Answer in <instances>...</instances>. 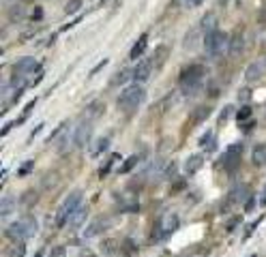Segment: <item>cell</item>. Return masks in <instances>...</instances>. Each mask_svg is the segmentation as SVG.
Instances as JSON below:
<instances>
[{
	"label": "cell",
	"mask_w": 266,
	"mask_h": 257,
	"mask_svg": "<svg viewBox=\"0 0 266 257\" xmlns=\"http://www.w3.org/2000/svg\"><path fill=\"white\" fill-rule=\"evenodd\" d=\"M206 69L202 64H189L187 69L180 71V84H182V93L187 97L196 95L198 90L202 88V81H204Z\"/></svg>",
	"instance_id": "6da1fadb"
},
{
	"label": "cell",
	"mask_w": 266,
	"mask_h": 257,
	"mask_svg": "<svg viewBox=\"0 0 266 257\" xmlns=\"http://www.w3.org/2000/svg\"><path fill=\"white\" fill-rule=\"evenodd\" d=\"M146 97V90L142 84H131L127 86L121 95H118L116 99V105L123 109V112H133V109H137L142 105V101Z\"/></svg>",
	"instance_id": "7a4b0ae2"
},
{
	"label": "cell",
	"mask_w": 266,
	"mask_h": 257,
	"mask_svg": "<svg viewBox=\"0 0 266 257\" xmlns=\"http://www.w3.org/2000/svg\"><path fill=\"white\" fill-rule=\"evenodd\" d=\"M82 197H84L82 195V191H73L71 195L60 204L58 212H56V225L58 227H65L71 221V217L82 208Z\"/></svg>",
	"instance_id": "3957f363"
},
{
	"label": "cell",
	"mask_w": 266,
	"mask_h": 257,
	"mask_svg": "<svg viewBox=\"0 0 266 257\" xmlns=\"http://www.w3.org/2000/svg\"><path fill=\"white\" fill-rule=\"evenodd\" d=\"M36 221L32 217H24L20 219V221H15L13 225H9L7 227V236L11 238V240H17V242H24V240H28V238H32L36 234Z\"/></svg>",
	"instance_id": "277c9868"
},
{
	"label": "cell",
	"mask_w": 266,
	"mask_h": 257,
	"mask_svg": "<svg viewBox=\"0 0 266 257\" xmlns=\"http://www.w3.org/2000/svg\"><path fill=\"white\" fill-rule=\"evenodd\" d=\"M204 50L210 56H219L225 50H230V43H227V34L223 30H215L210 34H204Z\"/></svg>",
	"instance_id": "5b68a950"
},
{
	"label": "cell",
	"mask_w": 266,
	"mask_h": 257,
	"mask_svg": "<svg viewBox=\"0 0 266 257\" xmlns=\"http://www.w3.org/2000/svg\"><path fill=\"white\" fill-rule=\"evenodd\" d=\"M241 157H243V146L232 144V146H227V150L221 154V161L219 163H223V167H227V169H234L236 165L241 163Z\"/></svg>",
	"instance_id": "8992f818"
},
{
	"label": "cell",
	"mask_w": 266,
	"mask_h": 257,
	"mask_svg": "<svg viewBox=\"0 0 266 257\" xmlns=\"http://www.w3.org/2000/svg\"><path fill=\"white\" fill-rule=\"evenodd\" d=\"M90 135H93V122L82 118V122L78 124L75 131H73V144L80 146V148H84V146L88 144V140H90Z\"/></svg>",
	"instance_id": "52a82bcc"
},
{
	"label": "cell",
	"mask_w": 266,
	"mask_h": 257,
	"mask_svg": "<svg viewBox=\"0 0 266 257\" xmlns=\"http://www.w3.org/2000/svg\"><path fill=\"white\" fill-rule=\"evenodd\" d=\"M34 71H39V62H36L34 58H30V56L20 58L15 62V67H13L15 75H32Z\"/></svg>",
	"instance_id": "ba28073f"
},
{
	"label": "cell",
	"mask_w": 266,
	"mask_h": 257,
	"mask_svg": "<svg viewBox=\"0 0 266 257\" xmlns=\"http://www.w3.org/2000/svg\"><path fill=\"white\" fill-rule=\"evenodd\" d=\"M105 109H107V105H105V101H90V103L84 107V112H82V114H84V120H90V122H93V120H97V118H101V116H103L105 114Z\"/></svg>",
	"instance_id": "9c48e42d"
},
{
	"label": "cell",
	"mask_w": 266,
	"mask_h": 257,
	"mask_svg": "<svg viewBox=\"0 0 266 257\" xmlns=\"http://www.w3.org/2000/svg\"><path fill=\"white\" fill-rule=\"evenodd\" d=\"M176 227H178V217L176 215H168L163 221L159 223L157 227V240H163V238H168L172 232H176Z\"/></svg>",
	"instance_id": "30bf717a"
},
{
	"label": "cell",
	"mask_w": 266,
	"mask_h": 257,
	"mask_svg": "<svg viewBox=\"0 0 266 257\" xmlns=\"http://www.w3.org/2000/svg\"><path fill=\"white\" fill-rule=\"evenodd\" d=\"M150 73H153V64H150V60H142V62H137V64H135V69H133V81H135V84H144V81H148Z\"/></svg>",
	"instance_id": "8fae6325"
},
{
	"label": "cell",
	"mask_w": 266,
	"mask_h": 257,
	"mask_svg": "<svg viewBox=\"0 0 266 257\" xmlns=\"http://www.w3.org/2000/svg\"><path fill=\"white\" fill-rule=\"evenodd\" d=\"M264 71H266V67L262 62H251L249 67H247V71H245V79L249 81H258V79H262L264 77Z\"/></svg>",
	"instance_id": "7c38bea8"
},
{
	"label": "cell",
	"mask_w": 266,
	"mask_h": 257,
	"mask_svg": "<svg viewBox=\"0 0 266 257\" xmlns=\"http://www.w3.org/2000/svg\"><path fill=\"white\" fill-rule=\"evenodd\" d=\"M200 30H202V34H210V32L219 30L217 28V15L215 13H206L204 17H202V22H200Z\"/></svg>",
	"instance_id": "4fadbf2b"
},
{
	"label": "cell",
	"mask_w": 266,
	"mask_h": 257,
	"mask_svg": "<svg viewBox=\"0 0 266 257\" xmlns=\"http://www.w3.org/2000/svg\"><path fill=\"white\" fill-rule=\"evenodd\" d=\"M202 165H204V157H202V154H191V157L185 161V172H187V176H194L196 172H200Z\"/></svg>",
	"instance_id": "5bb4252c"
},
{
	"label": "cell",
	"mask_w": 266,
	"mask_h": 257,
	"mask_svg": "<svg viewBox=\"0 0 266 257\" xmlns=\"http://www.w3.org/2000/svg\"><path fill=\"white\" fill-rule=\"evenodd\" d=\"M107 227H109V221H107V219H97L95 223H90V225L86 227L84 236H86V238H93V236H97V234H101V232H105Z\"/></svg>",
	"instance_id": "9a60e30c"
},
{
	"label": "cell",
	"mask_w": 266,
	"mask_h": 257,
	"mask_svg": "<svg viewBox=\"0 0 266 257\" xmlns=\"http://www.w3.org/2000/svg\"><path fill=\"white\" fill-rule=\"evenodd\" d=\"M170 56V45H166V43H163V45H159V48L157 50H155V54H153V60L150 62H155V67H163V62H166V58Z\"/></svg>",
	"instance_id": "2e32d148"
},
{
	"label": "cell",
	"mask_w": 266,
	"mask_h": 257,
	"mask_svg": "<svg viewBox=\"0 0 266 257\" xmlns=\"http://www.w3.org/2000/svg\"><path fill=\"white\" fill-rule=\"evenodd\" d=\"M251 161L255 167H262V165H266V144H258L251 152Z\"/></svg>",
	"instance_id": "e0dca14e"
},
{
	"label": "cell",
	"mask_w": 266,
	"mask_h": 257,
	"mask_svg": "<svg viewBox=\"0 0 266 257\" xmlns=\"http://www.w3.org/2000/svg\"><path fill=\"white\" fill-rule=\"evenodd\" d=\"M146 43H148V34H142L140 39L135 41V45L131 48V52H129V58H131V60H135V58L142 56L144 50H146Z\"/></svg>",
	"instance_id": "ac0fdd59"
},
{
	"label": "cell",
	"mask_w": 266,
	"mask_h": 257,
	"mask_svg": "<svg viewBox=\"0 0 266 257\" xmlns=\"http://www.w3.org/2000/svg\"><path fill=\"white\" fill-rule=\"evenodd\" d=\"M86 215H88V212H86V208H80L78 212L71 217V221L67 223V227L73 229V232H75V229H80L82 225H84V221H86Z\"/></svg>",
	"instance_id": "d6986e66"
},
{
	"label": "cell",
	"mask_w": 266,
	"mask_h": 257,
	"mask_svg": "<svg viewBox=\"0 0 266 257\" xmlns=\"http://www.w3.org/2000/svg\"><path fill=\"white\" fill-rule=\"evenodd\" d=\"M129 77L133 79V71L131 69H121L116 73V75L112 77V86H123V84H127L129 81Z\"/></svg>",
	"instance_id": "ffe728a7"
},
{
	"label": "cell",
	"mask_w": 266,
	"mask_h": 257,
	"mask_svg": "<svg viewBox=\"0 0 266 257\" xmlns=\"http://www.w3.org/2000/svg\"><path fill=\"white\" fill-rule=\"evenodd\" d=\"M107 146H109V140H107V137H99V140L93 144V150H90V157H99L101 152H105V150H107Z\"/></svg>",
	"instance_id": "44dd1931"
},
{
	"label": "cell",
	"mask_w": 266,
	"mask_h": 257,
	"mask_svg": "<svg viewBox=\"0 0 266 257\" xmlns=\"http://www.w3.org/2000/svg\"><path fill=\"white\" fill-rule=\"evenodd\" d=\"M200 146H202V148H204V150H215V133L213 131H206L204 135H202L200 137Z\"/></svg>",
	"instance_id": "7402d4cb"
},
{
	"label": "cell",
	"mask_w": 266,
	"mask_h": 257,
	"mask_svg": "<svg viewBox=\"0 0 266 257\" xmlns=\"http://www.w3.org/2000/svg\"><path fill=\"white\" fill-rule=\"evenodd\" d=\"M9 17H11L13 22H22L24 17H26L24 7L22 5H11V7H9Z\"/></svg>",
	"instance_id": "603a6c76"
},
{
	"label": "cell",
	"mask_w": 266,
	"mask_h": 257,
	"mask_svg": "<svg viewBox=\"0 0 266 257\" xmlns=\"http://www.w3.org/2000/svg\"><path fill=\"white\" fill-rule=\"evenodd\" d=\"M26 255V246L24 242H15L11 249H9V257H24Z\"/></svg>",
	"instance_id": "cb8c5ba5"
},
{
	"label": "cell",
	"mask_w": 266,
	"mask_h": 257,
	"mask_svg": "<svg viewBox=\"0 0 266 257\" xmlns=\"http://www.w3.org/2000/svg\"><path fill=\"white\" fill-rule=\"evenodd\" d=\"M80 9H82V0H69V3L65 5V13L67 15H75Z\"/></svg>",
	"instance_id": "d4e9b609"
},
{
	"label": "cell",
	"mask_w": 266,
	"mask_h": 257,
	"mask_svg": "<svg viewBox=\"0 0 266 257\" xmlns=\"http://www.w3.org/2000/svg\"><path fill=\"white\" fill-rule=\"evenodd\" d=\"M243 36L241 34H234V39H232V43H230V52L232 54H238V52H243Z\"/></svg>",
	"instance_id": "484cf974"
},
{
	"label": "cell",
	"mask_w": 266,
	"mask_h": 257,
	"mask_svg": "<svg viewBox=\"0 0 266 257\" xmlns=\"http://www.w3.org/2000/svg\"><path fill=\"white\" fill-rule=\"evenodd\" d=\"M208 112H210V107H198V109H196V116H194V122L206 120V118H208Z\"/></svg>",
	"instance_id": "4316f807"
},
{
	"label": "cell",
	"mask_w": 266,
	"mask_h": 257,
	"mask_svg": "<svg viewBox=\"0 0 266 257\" xmlns=\"http://www.w3.org/2000/svg\"><path fill=\"white\" fill-rule=\"evenodd\" d=\"M135 165H137V157L133 154V157H129V159L125 161V165H123V167L118 169V172H121V174H127V172H131V169L135 167Z\"/></svg>",
	"instance_id": "83f0119b"
},
{
	"label": "cell",
	"mask_w": 266,
	"mask_h": 257,
	"mask_svg": "<svg viewBox=\"0 0 266 257\" xmlns=\"http://www.w3.org/2000/svg\"><path fill=\"white\" fill-rule=\"evenodd\" d=\"M247 195V189L245 187H236L232 193H230V201H241V197Z\"/></svg>",
	"instance_id": "f1b7e54d"
},
{
	"label": "cell",
	"mask_w": 266,
	"mask_h": 257,
	"mask_svg": "<svg viewBox=\"0 0 266 257\" xmlns=\"http://www.w3.org/2000/svg\"><path fill=\"white\" fill-rule=\"evenodd\" d=\"M251 116V107L249 105H245V107H241L238 109V114H236V120L238 122H243V120H247V118Z\"/></svg>",
	"instance_id": "f546056e"
},
{
	"label": "cell",
	"mask_w": 266,
	"mask_h": 257,
	"mask_svg": "<svg viewBox=\"0 0 266 257\" xmlns=\"http://www.w3.org/2000/svg\"><path fill=\"white\" fill-rule=\"evenodd\" d=\"M196 36H198V30H191V32L185 36V50L196 48Z\"/></svg>",
	"instance_id": "4dcf8cb0"
},
{
	"label": "cell",
	"mask_w": 266,
	"mask_h": 257,
	"mask_svg": "<svg viewBox=\"0 0 266 257\" xmlns=\"http://www.w3.org/2000/svg\"><path fill=\"white\" fill-rule=\"evenodd\" d=\"M234 112V107L232 105H225L223 107V112L219 114V124H223V122H227V118H230V114Z\"/></svg>",
	"instance_id": "1f68e13d"
},
{
	"label": "cell",
	"mask_w": 266,
	"mask_h": 257,
	"mask_svg": "<svg viewBox=\"0 0 266 257\" xmlns=\"http://www.w3.org/2000/svg\"><path fill=\"white\" fill-rule=\"evenodd\" d=\"M11 208H13L11 197H5V199H3V210H0V212H3V219H5V217H9V212H11Z\"/></svg>",
	"instance_id": "d6a6232c"
},
{
	"label": "cell",
	"mask_w": 266,
	"mask_h": 257,
	"mask_svg": "<svg viewBox=\"0 0 266 257\" xmlns=\"http://www.w3.org/2000/svg\"><path fill=\"white\" fill-rule=\"evenodd\" d=\"M67 128H69V124H67ZM67 144H69V133L62 131V140L56 142V148H58V150H65V148H67Z\"/></svg>",
	"instance_id": "836d02e7"
},
{
	"label": "cell",
	"mask_w": 266,
	"mask_h": 257,
	"mask_svg": "<svg viewBox=\"0 0 266 257\" xmlns=\"http://www.w3.org/2000/svg\"><path fill=\"white\" fill-rule=\"evenodd\" d=\"M249 97H251V90L249 88H241V90H238V101H243V103H245V101H249Z\"/></svg>",
	"instance_id": "e575fe53"
},
{
	"label": "cell",
	"mask_w": 266,
	"mask_h": 257,
	"mask_svg": "<svg viewBox=\"0 0 266 257\" xmlns=\"http://www.w3.org/2000/svg\"><path fill=\"white\" fill-rule=\"evenodd\" d=\"M50 257H67V249L65 246H56V249L50 253Z\"/></svg>",
	"instance_id": "d590c367"
},
{
	"label": "cell",
	"mask_w": 266,
	"mask_h": 257,
	"mask_svg": "<svg viewBox=\"0 0 266 257\" xmlns=\"http://www.w3.org/2000/svg\"><path fill=\"white\" fill-rule=\"evenodd\" d=\"M107 62H109V60H107V58H103V60H101V62L97 64V67H95L93 71H90V75H95V73H99L101 69H103V67H105V64H107Z\"/></svg>",
	"instance_id": "8d00e7d4"
},
{
	"label": "cell",
	"mask_w": 266,
	"mask_h": 257,
	"mask_svg": "<svg viewBox=\"0 0 266 257\" xmlns=\"http://www.w3.org/2000/svg\"><path fill=\"white\" fill-rule=\"evenodd\" d=\"M32 165H34L32 161H26V163H24V167L20 169V174H22V176H24V174H28V172L32 169Z\"/></svg>",
	"instance_id": "74e56055"
},
{
	"label": "cell",
	"mask_w": 266,
	"mask_h": 257,
	"mask_svg": "<svg viewBox=\"0 0 266 257\" xmlns=\"http://www.w3.org/2000/svg\"><path fill=\"white\" fill-rule=\"evenodd\" d=\"M41 128H43V124H39V126H36V128H34V131L30 133V137H28V142H32V140H34V137H36V133H39V131H41Z\"/></svg>",
	"instance_id": "f35d334b"
},
{
	"label": "cell",
	"mask_w": 266,
	"mask_h": 257,
	"mask_svg": "<svg viewBox=\"0 0 266 257\" xmlns=\"http://www.w3.org/2000/svg\"><path fill=\"white\" fill-rule=\"evenodd\" d=\"M202 3H204V0H187V5H189V7H200Z\"/></svg>",
	"instance_id": "ab89813d"
},
{
	"label": "cell",
	"mask_w": 266,
	"mask_h": 257,
	"mask_svg": "<svg viewBox=\"0 0 266 257\" xmlns=\"http://www.w3.org/2000/svg\"><path fill=\"white\" fill-rule=\"evenodd\" d=\"M255 197H251V201H247V206H245V210H253V206H255V201H253Z\"/></svg>",
	"instance_id": "60d3db41"
},
{
	"label": "cell",
	"mask_w": 266,
	"mask_h": 257,
	"mask_svg": "<svg viewBox=\"0 0 266 257\" xmlns=\"http://www.w3.org/2000/svg\"><path fill=\"white\" fill-rule=\"evenodd\" d=\"M260 201H262V204H266V187H264V193H262V199Z\"/></svg>",
	"instance_id": "b9f144b4"
},
{
	"label": "cell",
	"mask_w": 266,
	"mask_h": 257,
	"mask_svg": "<svg viewBox=\"0 0 266 257\" xmlns=\"http://www.w3.org/2000/svg\"><path fill=\"white\" fill-rule=\"evenodd\" d=\"M24 3H32V0H24Z\"/></svg>",
	"instance_id": "7bdbcfd3"
},
{
	"label": "cell",
	"mask_w": 266,
	"mask_h": 257,
	"mask_svg": "<svg viewBox=\"0 0 266 257\" xmlns=\"http://www.w3.org/2000/svg\"><path fill=\"white\" fill-rule=\"evenodd\" d=\"M36 257H41V255H36Z\"/></svg>",
	"instance_id": "ee69618b"
}]
</instances>
